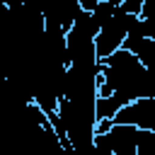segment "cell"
Returning a JSON list of instances; mask_svg holds the SVG:
<instances>
[{
    "label": "cell",
    "instance_id": "277c9868",
    "mask_svg": "<svg viewBox=\"0 0 155 155\" xmlns=\"http://www.w3.org/2000/svg\"><path fill=\"white\" fill-rule=\"evenodd\" d=\"M143 5H145V0H124L119 7H121L124 12H128V15H133V17H140Z\"/></svg>",
    "mask_w": 155,
    "mask_h": 155
},
{
    "label": "cell",
    "instance_id": "5b68a950",
    "mask_svg": "<svg viewBox=\"0 0 155 155\" xmlns=\"http://www.w3.org/2000/svg\"><path fill=\"white\" fill-rule=\"evenodd\" d=\"M99 2H102V0H80V5H82V10H85V12H94Z\"/></svg>",
    "mask_w": 155,
    "mask_h": 155
},
{
    "label": "cell",
    "instance_id": "3957f363",
    "mask_svg": "<svg viewBox=\"0 0 155 155\" xmlns=\"http://www.w3.org/2000/svg\"><path fill=\"white\" fill-rule=\"evenodd\" d=\"M107 136H109L114 155H138V145H140V138H143V131L138 126L114 124L107 131Z\"/></svg>",
    "mask_w": 155,
    "mask_h": 155
},
{
    "label": "cell",
    "instance_id": "6da1fadb",
    "mask_svg": "<svg viewBox=\"0 0 155 155\" xmlns=\"http://www.w3.org/2000/svg\"><path fill=\"white\" fill-rule=\"evenodd\" d=\"M133 19H136L133 15H128L121 7H116V12L99 27V31L94 36V48H97V56L99 58H107L114 51L124 48V41L128 36V29H131Z\"/></svg>",
    "mask_w": 155,
    "mask_h": 155
},
{
    "label": "cell",
    "instance_id": "7a4b0ae2",
    "mask_svg": "<svg viewBox=\"0 0 155 155\" xmlns=\"http://www.w3.org/2000/svg\"><path fill=\"white\" fill-rule=\"evenodd\" d=\"M114 124H131L140 131H155V97H140L128 102L116 111Z\"/></svg>",
    "mask_w": 155,
    "mask_h": 155
}]
</instances>
